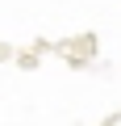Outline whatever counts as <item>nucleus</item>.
Returning a JSON list of instances; mask_svg holds the SVG:
<instances>
[]
</instances>
